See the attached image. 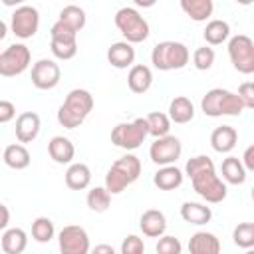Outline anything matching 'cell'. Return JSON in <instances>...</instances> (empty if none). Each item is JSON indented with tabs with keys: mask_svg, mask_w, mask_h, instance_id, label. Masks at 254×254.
Here are the masks:
<instances>
[{
	"mask_svg": "<svg viewBox=\"0 0 254 254\" xmlns=\"http://www.w3.org/2000/svg\"><path fill=\"white\" fill-rule=\"evenodd\" d=\"M228 58L236 71L250 75L254 73V42L246 34H236L228 40Z\"/></svg>",
	"mask_w": 254,
	"mask_h": 254,
	"instance_id": "ba28073f",
	"label": "cell"
},
{
	"mask_svg": "<svg viewBox=\"0 0 254 254\" xmlns=\"http://www.w3.org/2000/svg\"><path fill=\"white\" fill-rule=\"evenodd\" d=\"M107 62L117 69H127L135 62V48L131 44H127L125 40L123 42H115L107 50Z\"/></svg>",
	"mask_w": 254,
	"mask_h": 254,
	"instance_id": "d6986e66",
	"label": "cell"
},
{
	"mask_svg": "<svg viewBox=\"0 0 254 254\" xmlns=\"http://www.w3.org/2000/svg\"><path fill=\"white\" fill-rule=\"evenodd\" d=\"M50 50L58 60H71L77 54V32L58 20L50 28Z\"/></svg>",
	"mask_w": 254,
	"mask_h": 254,
	"instance_id": "9c48e42d",
	"label": "cell"
},
{
	"mask_svg": "<svg viewBox=\"0 0 254 254\" xmlns=\"http://www.w3.org/2000/svg\"><path fill=\"white\" fill-rule=\"evenodd\" d=\"M181 216H183V220L189 222V224L202 226V224L210 222L212 210H210V206H206V204H202V202L187 200V202H183V206H181Z\"/></svg>",
	"mask_w": 254,
	"mask_h": 254,
	"instance_id": "484cf974",
	"label": "cell"
},
{
	"mask_svg": "<svg viewBox=\"0 0 254 254\" xmlns=\"http://www.w3.org/2000/svg\"><path fill=\"white\" fill-rule=\"evenodd\" d=\"M181 153H183V145H181L179 137H175V135H165V137L155 139L151 143V149H149L151 161L159 167L175 165L177 159L181 157Z\"/></svg>",
	"mask_w": 254,
	"mask_h": 254,
	"instance_id": "4fadbf2b",
	"label": "cell"
},
{
	"mask_svg": "<svg viewBox=\"0 0 254 254\" xmlns=\"http://www.w3.org/2000/svg\"><path fill=\"white\" fill-rule=\"evenodd\" d=\"M48 155L58 165H71V161L75 157V147H73V143L67 137L56 135L48 143Z\"/></svg>",
	"mask_w": 254,
	"mask_h": 254,
	"instance_id": "2e32d148",
	"label": "cell"
},
{
	"mask_svg": "<svg viewBox=\"0 0 254 254\" xmlns=\"http://www.w3.org/2000/svg\"><path fill=\"white\" fill-rule=\"evenodd\" d=\"M121 254H145V242L137 234H129L121 242Z\"/></svg>",
	"mask_w": 254,
	"mask_h": 254,
	"instance_id": "f35d334b",
	"label": "cell"
},
{
	"mask_svg": "<svg viewBox=\"0 0 254 254\" xmlns=\"http://www.w3.org/2000/svg\"><path fill=\"white\" fill-rule=\"evenodd\" d=\"M28 246V234L22 228H6L0 238V248L4 254H22Z\"/></svg>",
	"mask_w": 254,
	"mask_h": 254,
	"instance_id": "d4e9b609",
	"label": "cell"
},
{
	"mask_svg": "<svg viewBox=\"0 0 254 254\" xmlns=\"http://www.w3.org/2000/svg\"><path fill=\"white\" fill-rule=\"evenodd\" d=\"M167 117L171 119V123H179V125H185V123L192 121V117H194L192 101L189 97H185V95H179V97L171 99Z\"/></svg>",
	"mask_w": 254,
	"mask_h": 254,
	"instance_id": "603a6c76",
	"label": "cell"
},
{
	"mask_svg": "<svg viewBox=\"0 0 254 254\" xmlns=\"http://www.w3.org/2000/svg\"><path fill=\"white\" fill-rule=\"evenodd\" d=\"M58 246L62 254H89V234L83 226L67 224L58 234Z\"/></svg>",
	"mask_w": 254,
	"mask_h": 254,
	"instance_id": "7c38bea8",
	"label": "cell"
},
{
	"mask_svg": "<svg viewBox=\"0 0 254 254\" xmlns=\"http://www.w3.org/2000/svg\"><path fill=\"white\" fill-rule=\"evenodd\" d=\"M206 169H214L212 159H210L208 155H196V157H190V159L187 161L183 175H187V177L190 179V177H194L196 173H202V171H206Z\"/></svg>",
	"mask_w": 254,
	"mask_h": 254,
	"instance_id": "8d00e7d4",
	"label": "cell"
},
{
	"mask_svg": "<svg viewBox=\"0 0 254 254\" xmlns=\"http://www.w3.org/2000/svg\"><path fill=\"white\" fill-rule=\"evenodd\" d=\"M6 34H8V26L0 20V40H4V38H6Z\"/></svg>",
	"mask_w": 254,
	"mask_h": 254,
	"instance_id": "f6af8a7d",
	"label": "cell"
},
{
	"mask_svg": "<svg viewBox=\"0 0 254 254\" xmlns=\"http://www.w3.org/2000/svg\"><path fill=\"white\" fill-rule=\"evenodd\" d=\"M200 109L208 117H222V115L238 117L244 111V105L234 91H228L222 87H212L202 95Z\"/></svg>",
	"mask_w": 254,
	"mask_h": 254,
	"instance_id": "3957f363",
	"label": "cell"
},
{
	"mask_svg": "<svg viewBox=\"0 0 254 254\" xmlns=\"http://www.w3.org/2000/svg\"><path fill=\"white\" fill-rule=\"evenodd\" d=\"M85 200H87V206L93 212H105L111 206V194L107 192L105 187H93L87 192V198Z\"/></svg>",
	"mask_w": 254,
	"mask_h": 254,
	"instance_id": "836d02e7",
	"label": "cell"
},
{
	"mask_svg": "<svg viewBox=\"0 0 254 254\" xmlns=\"http://www.w3.org/2000/svg\"><path fill=\"white\" fill-rule=\"evenodd\" d=\"M40 127H42V121H40V115L34 113V111H24L16 117V139L18 143H32L38 133H40Z\"/></svg>",
	"mask_w": 254,
	"mask_h": 254,
	"instance_id": "9a60e30c",
	"label": "cell"
},
{
	"mask_svg": "<svg viewBox=\"0 0 254 254\" xmlns=\"http://www.w3.org/2000/svg\"><path fill=\"white\" fill-rule=\"evenodd\" d=\"M240 163H242V167L246 169V173L254 171V145H248V147H246L244 157L240 159Z\"/></svg>",
	"mask_w": 254,
	"mask_h": 254,
	"instance_id": "b9f144b4",
	"label": "cell"
},
{
	"mask_svg": "<svg viewBox=\"0 0 254 254\" xmlns=\"http://www.w3.org/2000/svg\"><path fill=\"white\" fill-rule=\"evenodd\" d=\"M139 228H141L143 234L149 236V238H161V236L165 234V230H167V218H165V214H163L161 210L149 208V210H145V212L141 214V218H139Z\"/></svg>",
	"mask_w": 254,
	"mask_h": 254,
	"instance_id": "e0dca14e",
	"label": "cell"
},
{
	"mask_svg": "<svg viewBox=\"0 0 254 254\" xmlns=\"http://www.w3.org/2000/svg\"><path fill=\"white\" fill-rule=\"evenodd\" d=\"M145 121H147L149 135H153L155 139L165 137V135H169V131H171V119H169L167 113H163V111H151V113L145 117Z\"/></svg>",
	"mask_w": 254,
	"mask_h": 254,
	"instance_id": "1f68e13d",
	"label": "cell"
},
{
	"mask_svg": "<svg viewBox=\"0 0 254 254\" xmlns=\"http://www.w3.org/2000/svg\"><path fill=\"white\" fill-rule=\"evenodd\" d=\"M220 171H222V179H224V183H228V185H244L246 183V169L242 167V163H240V159L238 157H226L224 161H222V167H220Z\"/></svg>",
	"mask_w": 254,
	"mask_h": 254,
	"instance_id": "f1b7e54d",
	"label": "cell"
},
{
	"mask_svg": "<svg viewBox=\"0 0 254 254\" xmlns=\"http://www.w3.org/2000/svg\"><path fill=\"white\" fill-rule=\"evenodd\" d=\"M214 50L210 48V46H200V48H196L194 52H192V64H194V67L196 69H200V71H206V69H210L212 67V64H214Z\"/></svg>",
	"mask_w": 254,
	"mask_h": 254,
	"instance_id": "d590c367",
	"label": "cell"
},
{
	"mask_svg": "<svg viewBox=\"0 0 254 254\" xmlns=\"http://www.w3.org/2000/svg\"><path fill=\"white\" fill-rule=\"evenodd\" d=\"M232 240L238 248H252L254 246V222H240L234 232H232Z\"/></svg>",
	"mask_w": 254,
	"mask_h": 254,
	"instance_id": "e575fe53",
	"label": "cell"
},
{
	"mask_svg": "<svg viewBox=\"0 0 254 254\" xmlns=\"http://www.w3.org/2000/svg\"><path fill=\"white\" fill-rule=\"evenodd\" d=\"M62 69L54 60H38L32 65V83L38 89H54L60 83Z\"/></svg>",
	"mask_w": 254,
	"mask_h": 254,
	"instance_id": "5bb4252c",
	"label": "cell"
},
{
	"mask_svg": "<svg viewBox=\"0 0 254 254\" xmlns=\"http://www.w3.org/2000/svg\"><path fill=\"white\" fill-rule=\"evenodd\" d=\"M244 254H254V250H252V248H248V250H246Z\"/></svg>",
	"mask_w": 254,
	"mask_h": 254,
	"instance_id": "bcb514c9",
	"label": "cell"
},
{
	"mask_svg": "<svg viewBox=\"0 0 254 254\" xmlns=\"http://www.w3.org/2000/svg\"><path fill=\"white\" fill-rule=\"evenodd\" d=\"M181 8L187 16H190V20L204 22L212 16L214 4L212 0H181Z\"/></svg>",
	"mask_w": 254,
	"mask_h": 254,
	"instance_id": "83f0119b",
	"label": "cell"
},
{
	"mask_svg": "<svg viewBox=\"0 0 254 254\" xmlns=\"http://www.w3.org/2000/svg\"><path fill=\"white\" fill-rule=\"evenodd\" d=\"M238 131L232 125H220L210 133V147L216 153H230L236 147Z\"/></svg>",
	"mask_w": 254,
	"mask_h": 254,
	"instance_id": "44dd1931",
	"label": "cell"
},
{
	"mask_svg": "<svg viewBox=\"0 0 254 254\" xmlns=\"http://www.w3.org/2000/svg\"><path fill=\"white\" fill-rule=\"evenodd\" d=\"M91 109H93V95L87 89L75 87L65 95L64 103L58 109V123L65 129H75L87 119Z\"/></svg>",
	"mask_w": 254,
	"mask_h": 254,
	"instance_id": "6da1fadb",
	"label": "cell"
},
{
	"mask_svg": "<svg viewBox=\"0 0 254 254\" xmlns=\"http://www.w3.org/2000/svg\"><path fill=\"white\" fill-rule=\"evenodd\" d=\"M40 28V12L30 6V4H22L12 12V20H10V30L16 38L20 40H28L32 36H36Z\"/></svg>",
	"mask_w": 254,
	"mask_h": 254,
	"instance_id": "8fae6325",
	"label": "cell"
},
{
	"mask_svg": "<svg viewBox=\"0 0 254 254\" xmlns=\"http://www.w3.org/2000/svg\"><path fill=\"white\" fill-rule=\"evenodd\" d=\"M115 26L131 46L141 44L149 38V22L131 6H123L115 12Z\"/></svg>",
	"mask_w": 254,
	"mask_h": 254,
	"instance_id": "5b68a950",
	"label": "cell"
},
{
	"mask_svg": "<svg viewBox=\"0 0 254 254\" xmlns=\"http://www.w3.org/2000/svg\"><path fill=\"white\" fill-rule=\"evenodd\" d=\"M190 183H192L194 192L210 204L222 202L228 194L226 183L216 175V169H206L202 173H196L194 177H190Z\"/></svg>",
	"mask_w": 254,
	"mask_h": 254,
	"instance_id": "52a82bcc",
	"label": "cell"
},
{
	"mask_svg": "<svg viewBox=\"0 0 254 254\" xmlns=\"http://www.w3.org/2000/svg\"><path fill=\"white\" fill-rule=\"evenodd\" d=\"M141 175V161L139 157H135L133 153L123 155L121 159H117L109 171L105 173V189L109 194H119L123 192L129 185H133Z\"/></svg>",
	"mask_w": 254,
	"mask_h": 254,
	"instance_id": "7a4b0ae2",
	"label": "cell"
},
{
	"mask_svg": "<svg viewBox=\"0 0 254 254\" xmlns=\"http://www.w3.org/2000/svg\"><path fill=\"white\" fill-rule=\"evenodd\" d=\"M91 183V171L85 163H71L65 171V185L71 190H83Z\"/></svg>",
	"mask_w": 254,
	"mask_h": 254,
	"instance_id": "4316f807",
	"label": "cell"
},
{
	"mask_svg": "<svg viewBox=\"0 0 254 254\" xmlns=\"http://www.w3.org/2000/svg\"><path fill=\"white\" fill-rule=\"evenodd\" d=\"M189 252L190 254H220V240L212 232L198 230L189 238Z\"/></svg>",
	"mask_w": 254,
	"mask_h": 254,
	"instance_id": "ac0fdd59",
	"label": "cell"
},
{
	"mask_svg": "<svg viewBox=\"0 0 254 254\" xmlns=\"http://www.w3.org/2000/svg\"><path fill=\"white\" fill-rule=\"evenodd\" d=\"M58 20L64 22L65 26H69L73 32H79L85 26V12H83V8H79L75 4H67V6L62 8Z\"/></svg>",
	"mask_w": 254,
	"mask_h": 254,
	"instance_id": "4dcf8cb0",
	"label": "cell"
},
{
	"mask_svg": "<svg viewBox=\"0 0 254 254\" xmlns=\"http://www.w3.org/2000/svg\"><path fill=\"white\" fill-rule=\"evenodd\" d=\"M8 222H10V210H8L6 204L0 202V230H6Z\"/></svg>",
	"mask_w": 254,
	"mask_h": 254,
	"instance_id": "7bdbcfd3",
	"label": "cell"
},
{
	"mask_svg": "<svg viewBox=\"0 0 254 254\" xmlns=\"http://www.w3.org/2000/svg\"><path fill=\"white\" fill-rule=\"evenodd\" d=\"M230 38V26L226 20H210L204 28V40L208 46H220Z\"/></svg>",
	"mask_w": 254,
	"mask_h": 254,
	"instance_id": "f546056e",
	"label": "cell"
},
{
	"mask_svg": "<svg viewBox=\"0 0 254 254\" xmlns=\"http://www.w3.org/2000/svg\"><path fill=\"white\" fill-rule=\"evenodd\" d=\"M89 254H117V252L109 244H97L93 250H89Z\"/></svg>",
	"mask_w": 254,
	"mask_h": 254,
	"instance_id": "ee69618b",
	"label": "cell"
},
{
	"mask_svg": "<svg viewBox=\"0 0 254 254\" xmlns=\"http://www.w3.org/2000/svg\"><path fill=\"white\" fill-rule=\"evenodd\" d=\"M30 62H32L30 48L26 44H12L0 54V75L16 77L28 69Z\"/></svg>",
	"mask_w": 254,
	"mask_h": 254,
	"instance_id": "30bf717a",
	"label": "cell"
},
{
	"mask_svg": "<svg viewBox=\"0 0 254 254\" xmlns=\"http://www.w3.org/2000/svg\"><path fill=\"white\" fill-rule=\"evenodd\" d=\"M127 85L133 93H147L153 85V71L149 65L143 64H135L129 67L127 73Z\"/></svg>",
	"mask_w": 254,
	"mask_h": 254,
	"instance_id": "ffe728a7",
	"label": "cell"
},
{
	"mask_svg": "<svg viewBox=\"0 0 254 254\" xmlns=\"http://www.w3.org/2000/svg\"><path fill=\"white\" fill-rule=\"evenodd\" d=\"M185 175L179 167L175 165H167V167H159V171L153 175V183L155 187H159L161 190H175L183 185Z\"/></svg>",
	"mask_w": 254,
	"mask_h": 254,
	"instance_id": "7402d4cb",
	"label": "cell"
},
{
	"mask_svg": "<svg viewBox=\"0 0 254 254\" xmlns=\"http://www.w3.org/2000/svg\"><path fill=\"white\" fill-rule=\"evenodd\" d=\"M190 60V52L185 44L165 40L159 42L153 52H151V64L161 69V71H171V69H183Z\"/></svg>",
	"mask_w": 254,
	"mask_h": 254,
	"instance_id": "277c9868",
	"label": "cell"
},
{
	"mask_svg": "<svg viewBox=\"0 0 254 254\" xmlns=\"http://www.w3.org/2000/svg\"><path fill=\"white\" fill-rule=\"evenodd\" d=\"M149 137L145 117H137L129 123H117L111 131V143L125 151H135Z\"/></svg>",
	"mask_w": 254,
	"mask_h": 254,
	"instance_id": "8992f818",
	"label": "cell"
},
{
	"mask_svg": "<svg viewBox=\"0 0 254 254\" xmlns=\"http://www.w3.org/2000/svg\"><path fill=\"white\" fill-rule=\"evenodd\" d=\"M157 254H181L183 252V244L179 238L175 236H169V234H163L155 246Z\"/></svg>",
	"mask_w": 254,
	"mask_h": 254,
	"instance_id": "74e56055",
	"label": "cell"
},
{
	"mask_svg": "<svg viewBox=\"0 0 254 254\" xmlns=\"http://www.w3.org/2000/svg\"><path fill=\"white\" fill-rule=\"evenodd\" d=\"M238 99L242 101L244 109H254V83L252 81H244L238 85Z\"/></svg>",
	"mask_w": 254,
	"mask_h": 254,
	"instance_id": "ab89813d",
	"label": "cell"
},
{
	"mask_svg": "<svg viewBox=\"0 0 254 254\" xmlns=\"http://www.w3.org/2000/svg\"><path fill=\"white\" fill-rule=\"evenodd\" d=\"M56 234V228H54V222L52 218L48 216H38L34 222H32V238L40 244H46L54 238Z\"/></svg>",
	"mask_w": 254,
	"mask_h": 254,
	"instance_id": "d6a6232c",
	"label": "cell"
},
{
	"mask_svg": "<svg viewBox=\"0 0 254 254\" xmlns=\"http://www.w3.org/2000/svg\"><path fill=\"white\" fill-rule=\"evenodd\" d=\"M16 117V105L8 99H0V123H8Z\"/></svg>",
	"mask_w": 254,
	"mask_h": 254,
	"instance_id": "60d3db41",
	"label": "cell"
},
{
	"mask_svg": "<svg viewBox=\"0 0 254 254\" xmlns=\"http://www.w3.org/2000/svg\"><path fill=\"white\" fill-rule=\"evenodd\" d=\"M2 161L6 163V167L14 169V171H22L30 167V151L26 149V145L22 143H12L2 151Z\"/></svg>",
	"mask_w": 254,
	"mask_h": 254,
	"instance_id": "cb8c5ba5",
	"label": "cell"
}]
</instances>
